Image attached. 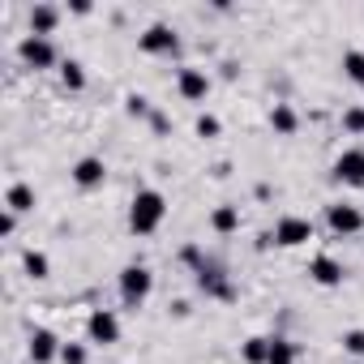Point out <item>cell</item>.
Listing matches in <instances>:
<instances>
[{"label":"cell","instance_id":"cell-8","mask_svg":"<svg viewBox=\"0 0 364 364\" xmlns=\"http://www.w3.org/2000/svg\"><path fill=\"white\" fill-rule=\"evenodd\" d=\"M309 240H313V223H309V219H296V215L279 219V228H274V245L296 249V245H309Z\"/></svg>","mask_w":364,"mask_h":364},{"label":"cell","instance_id":"cell-1","mask_svg":"<svg viewBox=\"0 0 364 364\" xmlns=\"http://www.w3.org/2000/svg\"><path fill=\"white\" fill-rule=\"evenodd\" d=\"M163 219H167V198H163L159 189H141V193L133 198V206H129V228H133V236H154V232L163 228Z\"/></svg>","mask_w":364,"mask_h":364},{"label":"cell","instance_id":"cell-12","mask_svg":"<svg viewBox=\"0 0 364 364\" xmlns=\"http://www.w3.org/2000/svg\"><path fill=\"white\" fill-rule=\"evenodd\" d=\"M309 279H313L317 287H338V283H343V266H338L330 253H317V257L309 262Z\"/></svg>","mask_w":364,"mask_h":364},{"label":"cell","instance_id":"cell-16","mask_svg":"<svg viewBox=\"0 0 364 364\" xmlns=\"http://www.w3.org/2000/svg\"><path fill=\"white\" fill-rule=\"evenodd\" d=\"M343 77L355 82V86H364V52L360 48H347L343 52Z\"/></svg>","mask_w":364,"mask_h":364},{"label":"cell","instance_id":"cell-27","mask_svg":"<svg viewBox=\"0 0 364 364\" xmlns=\"http://www.w3.org/2000/svg\"><path fill=\"white\" fill-rule=\"evenodd\" d=\"M129 112H133V116H146L150 107H146V99H141V95H129Z\"/></svg>","mask_w":364,"mask_h":364},{"label":"cell","instance_id":"cell-20","mask_svg":"<svg viewBox=\"0 0 364 364\" xmlns=\"http://www.w3.org/2000/svg\"><path fill=\"white\" fill-rule=\"evenodd\" d=\"M60 82H65V90H86V69L77 60H65L60 65Z\"/></svg>","mask_w":364,"mask_h":364},{"label":"cell","instance_id":"cell-28","mask_svg":"<svg viewBox=\"0 0 364 364\" xmlns=\"http://www.w3.org/2000/svg\"><path fill=\"white\" fill-rule=\"evenodd\" d=\"M351 364H364V360H351Z\"/></svg>","mask_w":364,"mask_h":364},{"label":"cell","instance_id":"cell-21","mask_svg":"<svg viewBox=\"0 0 364 364\" xmlns=\"http://www.w3.org/2000/svg\"><path fill=\"white\" fill-rule=\"evenodd\" d=\"M266 364H296V347L287 338H270V360Z\"/></svg>","mask_w":364,"mask_h":364},{"label":"cell","instance_id":"cell-26","mask_svg":"<svg viewBox=\"0 0 364 364\" xmlns=\"http://www.w3.org/2000/svg\"><path fill=\"white\" fill-rule=\"evenodd\" d=\"M14 228H18V215L5 210V215H0V236H14Z\"/></svg>","mask_w":364,"mask_h":364},{"label":"cell","instance_id":"cell-25","mask_svg":"<svg viewBox=\"0 0 364 364\" xmlns=\"http://www.w3.org/2000/svg\"><path fill=\"white\" fill-rule=\"evenodd\" d=\"M219 116H198V137H219Z\"/></svg>","mask_w":364,"mask_h":364},{"label":"cell","instance_id":"cell-23","mask_svg":"<svg viewBox=\"0 0 364 364\" xmlns=\"http://www.w3.org/2000/svg\"><path fill=\"white\" fill-rule=\"evenodd\" d=\"M343 129L360 137V133H364V107H347V112H343Z\"/></svg>","mask_w":364,"mask_h":364},{"label":"cell","instance_id":"cell-14","mask_svg":"<svg viewBox=\"0 0 364 364\" xmlns=\"http://www.w3.org/2000/svg\"><path fill=\"white\" fill-rule=\"evenodd\" d=\"M5 210H14V215L35 210V189H31V185H14V189L5 193Z\"/></svg>","mask_w":364,"mask_h":364},{"label":"cell","instance_id":"cell-6","mask_svg":"<svg viewBox=\"0 0 364 364\" xmlns=\"http://www.w3.org/2000/svg\"><path fill=\"white\" fill-rule=\"evenodd\" d=\"M18 52H22V60H26L31 69H52V65H56V48H52V39H43V35H26V39L18 43Z\"/></svg>","mask_w":364,"mask_h":364},{"label":"cell","instance_id":"cell-17","mask_svg":"<svg viewBox=\"0 0 364 364\" xmlns=\"http://www.w3.org/2000/svg\"><path fill=\"white\" fill-rule=\"evenodd\" d=\"M270 124H274V133H283V137H291L296 133V112L287 107V103H274V112H270Z\"/></svg>","mask_w":364,"mask_h":364},{"label":"cell","instance_id":"cell-18","mask_svg":"<svg viewBox=\"0 0 364 364\" xmlns=\"http://www.w3.org/2000/svg\"><path fill=\"white\" fill-rule=\"evenodd\" d=\"M22 266H26V274H31L35 283L52 274V262H48V253H39V249H26V257H22Z\"/></svg>","mask_w":364,"mask_h":364},{"label":"cell","instance_id":"cell-24","mask_svg":"<svg viewBox=\"0 0 364 364\" xmlns=\"http://www.w3.org/2000/svg\"><path fill=\"white\" fill-rule=\"evenodd\" d=\"M60 364H86V347L82 343H65L60 347Z\"/></svg>","mask_w":364,"mask_h":364},{"label":"cell","instance_id":"cell-10","mask_svg":"<svg viewBox=\"0 0 364 364\" xmlns=\"http://www.w3.org/2000/svg\"><path fill=\"white\" fill-rule=\"evenodd\" d=\"M176 90H180V99L202 103V99L210 95V77H206V69H180V77H176Z\"/></svg>","mask_w":364,"mask_h":364},{"label":"cell","instance_id":"cell-3","mask_svg":"<svg viewBox=\"0 0 364 364\" xmlns=\"http://www.w3.org/2000/svg\"><path fill=\"white\" fill-rule=\"evenodd\" d=\"M86 338H90V343H99V347L120 343V317H116L112 309H95V313L86 317Z\"/></svg>","mask_w":364,"mask_h":364},{"label":"cell","instance_id":"cell-9","mask_svg":"<svg viewBox=\"0 0 364 364\" xmlns=\"http://www.w3.org/2000/svg\"><path fill=\"white\" fill-rule=\"evenodd\" d=\"M103 180H107V163H103L99 154H86V159L73 163V185H77V189H99Z\"/></svg>","mask_w":364,"mask_h":364},{"label":"cell","instance_id":"cell-15","mask_svg":"<svg viewBox=\"0 0 364 364\" xmlns=\"http://www.w3.org/2000/svg\"><path fill=\"white\" fill-rule=\"evenodd\" d=\"M210 228H215L219 236H232V232L240 228V210H236V206H219V210L210 215Z\"/></svg>","mask_w":364,"mask_h":364},{"label":"cell","instance_id":"cell-2","mask_svg":"<svg viewBox=\"0 0 364 364\" xmlns=\"http://www.w3.org/2000/svg\"><path fill=\"white\" fill-rule=\"evenodd\" d=\"M150 287H154V274L146 266L133 262V266L120 270V300H124V309H141L150 300Z\"/></svg>","mask_w":364,"mask_h":364},{"label":"cell","instance_id":"cell-4","mask_svg":"<svg viewBox=\"0 0 364 364\" xmlns=\"http://www.w3.org/2000/svg\"><path fill=\"white\" fill-rule=\"evenodd\" d=\"M334 180L347 189H364V146H351L334 159Z\"/></svg>","mask_w":364,"mask_h":364},{"label":"cell","instance_id":"cell-13","mask_svg":"<svg viewBox=\"0 0 364 364\" xmlns=\"http://www.w3.org/2000/svg\"><path fill=\"white\" fill-rule=\"evenodd\" d=\"M56 22H60V9L56 5H35L31 9V35H43L48 39L56 31Z\"/></svg>","mask_w":364,"mask_h":364},{"label":"cell","instance_id":"cell-7","mask_svg":"<svg viewBox=\"0 0 364 364\" xmlns=\"http://www.w3.org/2000/svg\"><path fill=\"white\" fill-rule=\"evenodd\" d=\"M326 223H330L334 236H355V232L364 228V215H360L355 206L338 202V206H326Z\"/></svg>","mask_w":364,"mask_h":364},{"label":"cell","instance_id":"cell-19","mask_svg":"<svg viewBox=\"0 0 364 364\" xmlns=\"http://www.w3.org/2000/svg\"><path fill=\"white\" fill-rule=\"evenodd\" d=\"M240 360H245V364H266V360H270V338H249V343L240 347Z\"/></svg>","mask_w":364,"mask_h":364},{"label":"cell","instance_id":"cell-22","mask_svg":"<svg viewBox=\"0 0 364 364\" xmlns=\"http://www.w3.org/2000/svg\"><path fill=\"white\" fill-rule=\"evenodd\" d=\"M343 351L355 355V360H364V330H347L343 334Z\"/></svg>","mask_w":364,"mask_h":364},{"label":"cell","instance_id":"cell-5","mask_svg":"<svg viewBox=\"0 0 364 364\" xmlns=\"http://www.w3.org/2000/svg\"><path fill=\"white\" fill-rule=\"evenodd\" d=\"M137 48H141L146 56H171V52L180 48V39H176V31H171L167 22H154V26L137 39Z\"/></svg>","mask_w":364,"mask_h":364},{"label":"cell","instance_id":"cell-11","mask_svg":"<svg viewBox=\"0 0 364 364\" xmlns=\"http://www.w3.org/2000/svg\"><path fill=\"white\" fill-rule=\"evenodd\" d=\"M60 338L52 334V330H35L31 334V343H26V355L35 360V364H52V360H60Z\"/></svg>","mask_w":364,"mask_h":364}]
</instances>
